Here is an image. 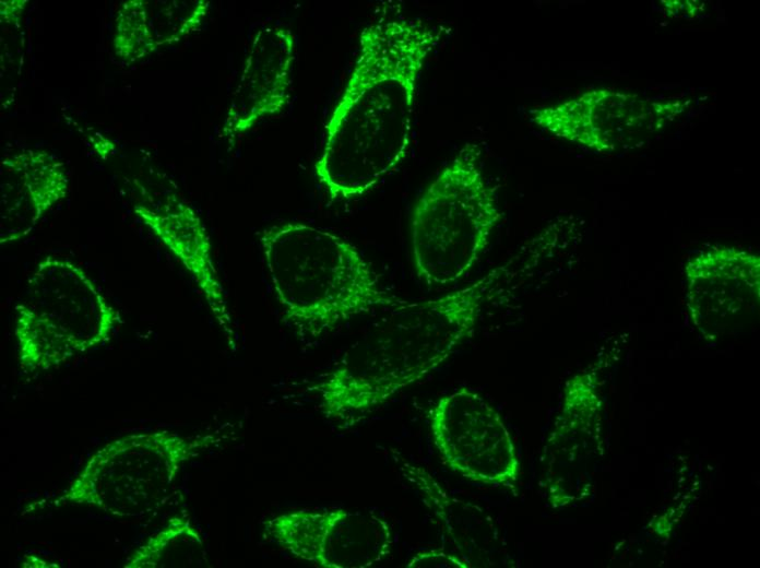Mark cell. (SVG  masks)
Returning a JSON list of instances; mask_svg holds the SVG:
<instances>
[{
    "label": "cell",
    "mask_w": 760,
    "mask_h": 568,
    "mask_svg": "<svg viewBox=\"0 0 760 568\" xmlns=\"http://www.w3.org/2000/svg\"><path fill=\"white\" fill-rule=\"evenodd\" d=\"M406 568H470L456 553L441 549H421L405 564Z\"/></svg>",
    "instance_id": "18"
},
{
    "label": "cell",
    "mask_w": 760,
    "mask_h": 568,
    "mask_svg": "<svg viewBox=\"0 0 760 568\" xmlns=\"http://www.w3.org/2000/svg\"><path fill=\"white\" fill-rule=\"evenodd\" d=\"M0 244L17 241L66 198L64 164L45 151L26 150L1 162Z\"/></svg>",
    "instance_id": "14"
},
{
    "label": "cell",
    "mask_w": 760,
    "mask_h": 568,
    "mask_svg": "<svg viewBox=\"0 0 760 568\" xmlns=\"http://www.w3.org/2000/svg\"><path fill=\"white\" fill-rule=\"evenodd\" d=\"M392 455L402 478L416 492L455 553L470 568L506 564L499 531L482 507L449 493L423 465L407 460L397 451H393Z\"/></svg>",
    "instance_id": "12"
},
{
    "label": "cell",
    "mask_w": 760,
    "mask_h": 568,
    "mask_svg": "<svg viewBox=\"0 0 760 568\" xmlns=\"http://www.w3.org/2000/svg\"><path fill=\"white\" fill-rule=\"evenodd\" d=\"M592 394L585 376L573 378L544 455V487L555 508L570 506L586 495L592 453Z\"/></svg>",
    "instance_id": "13"
},
{
    "label": "cell",
    "mask_w": 760,
    "mask_h": 568,
    "mask_svg": "<svg viewBox=\"0 0 760 568\" xmlns=\"http://www.w3.org/2000/svg\"><path fill=\"white\" fill-rule=\"evenodd\" d=\"M263 533L292 557L319 568H369L394 546L389 521L372 511L302 507L263 521Z\"/></svg>",
    "instance_id": "8"
},
{
    "label": "cell",
    "mask_w": 760,
    "mask_h": 568,
    "mask_svg": "<svg viewBox=\"0 0 760 568\" xmlns=\"http://www.w3.org/2000/svg\"><path fill=\"white\" fill-rule=\"evenodd\" d=\"M434 447L443 464L463 478L512 489L519 460L499 412L467 387L440 397L427 412Z\"/></svg>",
    "instance_id": "7"
},
{
    "label": "cell",
    "mask_w": 760,
    "mask_h": 568,
    "mask_svg": "<svg viewBox=\"0 0 760 568\" xmlns=\"http://www.w3.org/2000/svg\"><path fill=\"white\" fill-rule=\"evenodd\" d=\"M501 217L482 167L479 143H465L417 200L411 218L416 273L429 286L456 282L475 265Z\"/></svg>",
    "instance_id": "4"
},
{
    "label": "cell",
    "mask_w": 760,
    "mask_h": 568,
    "mask_svg": "<svg viewBox=\"0 0 760 568\" xmlns=\"http://www.w3.org/2000/svg\"><path fill=\"white\" fill-rule=\"evenodd\" d=\"M487 310V298L474 284L387 309L309 388L321 413L348 421L378 409L448 359Z\"/></svg>",
    "instance_id": "2"
},
{
    "label": "cell",
    "mask_w": 760,
    "mask_h": 568,
    "mask_svg": "<svg viewBox=\"0 0 760 568\" xmlns=\"http://www.w3.org/2000/svg\"><path fill=\"white\" fill-rule=\"evenodd\" d=\"M205 541L185 514L168 519L126 560L124 568H205L210 567Z\"/></svg>",
    "instance_id": "15"
},
{
    "label": "cell",
    "mask_w": 760,
    "mask_h": 568,
    "mask_svg": "<svg viewBox=\"0 0 760 568\" xmlns=\"http://www.w3.org/2000/svg\"><path fill=\"white\" fill-rule=\"evenodd\" d=\"M26 1H1V16L5 23H11L17 19Z\"/></svg>",
    "instance_id": "19"
},
{
    "label": "cell",
    "mask_w": 760,
    "mask_h": 568,
    "mask_svg": "<svg viewBox=\"0 0 760 568\" xmlns=\"http://www.w3.org/2000/svg\"><path fill=\"white\" fill-rule=\"evenodd\" d=\"M147 4L149 23L158 47L180 42L200 27L207 14L205 0L155 1Z\"/></svg>",
    "instance_id": "16"
},
{
    "label": "cell",
    "mask_w": 760,
    "mask_h": 568,
    "mask_svg": "<svg viewBox=\"0 0 760 568\" xmlns=\"http://www.w3.org/2000/svg\"><path fill=\"white\" fill-rule=\"evenodd\" d=\"M115 54L124 61L143 59L158 49L149 23L146 1H124L117 12L114 35Z\"/></svg>",
    "instance_id": "17"
},
{
    "label": "cell",
    "mask_w": 760,
    "mask_h": 568,
    "mask_svg": "<svg viewBox=\"0 0 760 568\" xmlns=\"http://www.w3.org/2000/svg\"><path fill=\"white\" fill-rule=\"evenodd\" d=\"M20 368H58L106 343L121 315L76 263L47 256L27 279L14 306Z\"/></svg>",
    "instance_id": "5"
},
{
    "label": "cell",
    "mask_w": 760,
    "mask_h": 568,
    "mask_svg": "<svg viewBox=\"0 0 760 568\" xmlns=\"http://www.w3.org/2000/svg\"><path fill=\"white\" fill-rule=\"evenodd\" d=\"M295 50V36L285 26L269 25L257 32L227 107L225 138L234 140L284 109L290 95Z\"/></svg>",
    "instance_id": "11"
},
{
    "label": "cell",
    "mask_w": 760,
    "mask_h": 568,
    "mask_svg": "<svg viewBox=\"0 0 760 568\" xmlns=\"http://www.w3.org/2000/svg\"><path fill=\"white\" fill-rule=\"evenodd\" d=\"M259 244L284 318L302 336L319 338L354 317L405 301L383 287L355 246L326 229L273 225Z\"/></svg>",
    "instance_id": "3"
},
{
    "label": "cell",
    "mask_w": 760,
    "mask_h": 568,
    "mask_svg": "<svg viewBox=\"0 0 760 568\" xmlns=\"http://www.w3.org/2000/svg\"><path fill=\"white\" fill-rule=\"evenodd\" d=\"M221 440L217 433L168 429L122 436L97 449L55 502L120 518L150 514L170 496L183 465Z\"/></svg>",
    "instance_id": "6"
},
{
    "label": "cell",
    "mask_w": 760,
    "mask_h": 568,
    "mask_svg": "<svg viewBox=\"0 0 760 568\" xmlns=\"http://www.w3.org/2000/svg\"><path fill=\"white\" fill-rule=\"evenodd\" d=\"M687 107L681 100H652L609 88L586 91L530 111L534 123L562 140L599 153L641 147Z\"/></svg>",
    "instance_id": "9"
},
{
    "label": "cell",
    "mask_w": 760,
    "mask_h": 568,
    "mask_svg": "<svg viewBox=\"0 0 760 568\" xmlns=\"http://www.w3.org/2000/svg\"><path fill=\"white\" fill-rule=\"evenodd\" d=\"M142 196L134 213L189 272L229 345L235 346L231 315L203 222L170 180L156 185L155 192L142 188Z\"/></svg>",
    "instance_id": "10"
},
{
    "label": "cell",
    "mask_w": 760,
    "mask_h": 568,
    "mask_svg": "<svg viewBox=\"0 0 760 568\" xmlns=\"http://www.w3.org/2000/svg\"><path fill=\"white\" fill-rule=\"evenodd\" d=\"M447 32L444 25L387 11L361 29L357 58L314 163L330 199L364 196L404 159L420 74Z\"/></svg>",
    "instance_id": "1"
}]
</instances>
